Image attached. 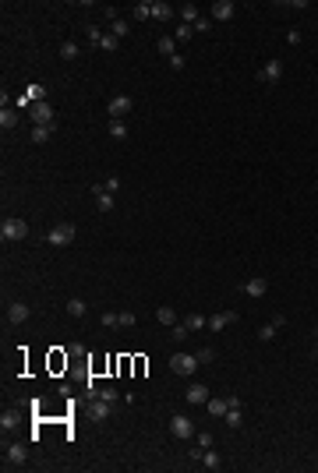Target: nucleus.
Returning <instances> with one entry per match:
<instances>
[{"instance_id": "1", "label": "nucleus", "mask_w": 318, "mask_h": 473, "mask_svg": "<svg viewBox=\"0 0 318 473\" xmlns=\"http://www.w3.org/2000/svg\"><path fill=\"white\" fill-rule=\"evenodd\" d=\"M170 371L180 375V378H191V375L198 371V357H195V353H173V357H170Z\"/></svg>"}, {"instance_id": "2", "label": "nucleus", "mask_w": 318, "mask_h": 473, "mask_svg": "<svg viewBox=\"0 0 318 473\" xmlns=\"http://www.w3.org/2000/svg\"><path fill=\"white\" fill-rule=\"evenodd\" d=\"M0 236L4 240H25L28 236V223L25 219H4L0 223Z\"/></svg>"}, {"instance_id": "3", "label": "nucleus", "mask_w": 318, "mask_h": 473, "mask_svg": "<svg viewBox=\"0 0 318 473\" xmlns=\"http://www.w3.org/2000/svg\"><path fill=\"white\" fill-rule=\"evenodd\" d=\"M46 240H50L53 247H68V244H75V226H71V223H57V226L46 233Z\"/></svg>"}, {"instance_id": "4", "label": "nucleus", "mask_w": 318, "mask_h": 473, "mask_svg": "<svg viewBox=\"0 0 318 473\" xmlns=\"http://www.w3.org/2000/svg\"><path fill=\"white\" fill-rule=\"evenodd\" d=\"M4 459H7V466H25L28 449H25L21 442H14V445H7V449H4Z\"/></svg>"}, {"instance_id": "5", "label": "nucleus", "mask_w": 318, "mask_h": 473, "mask_svg": "<svg viewBox=\"0 0 318 473\" xmlns=\"http://www.w3.org/2000/svg\"><path fill=\"white\" fill-rule=\"evenodd\" d=\"M170 431H173L177 438H191V434H195V424H191V417H184V413H177V417L170 420Z\"/></svg>"}, {"instance_id": "6", "label": "nucleus", "mask_w": 318, "mask_h": 473, "mask_svg": "<svg viewBox=\"0 0 318 473\" xmlns=\"http://www.w3.org/2000/svg\"><path fill=\"white\" fill-rule=\"evenodd\" d=\"M28 315H32V308H28V304H21V300H14V304L7 308V321H11V325H25Z\"/></svg>"}, {"instance_id": "7", "label": "nucleus", "mask_w": 318, "mask_h": 473, "mask_svg": "<svg viewBox=\"0 0 318 473\" xmlns=\"http://www.w3.org/2000/svg\"><path fill=\"white\" fill-rule=\"evenodd\" d=\"M131 106H135V103H131V95H113V99H110V117H113V120H120L124 113H131Z\"/></svg>"}, {"instance_id": "8", "label": "nucleus", "mask_w": 318, "mask_h": 473, "mask_svg": "<svg viewBox=\"0 0 318 473\" xmlns=\"http://www.w3.org/2000/svg\"><path fill=\"white\" fill-rule=\"evenodd\" d=\"M110 410H113V402H110V399H103V395H99V399L88 406V413H92V420H96V424L110 420Z\"/></svg>"}, {"instance_id": "9", "label": "nucleus", "mask_w": 318, "mask_h": 473, "mask_svg": "<svg viewBox=\"0 0 318 473\" xmlns=\"http://www.w3.org/2000/svg\"><path fill=\"white\" fill-rule=\"evenodd\" d=\"M258 78L269 81V85H276V81L283 78V64H279V60H269V64H265V67L258 71Z\"/></svg>"}, {"instance_id": "10", "label": "nucleus", "mask_w": 318, "mask_h": 473, "mask_svg": "<svg viewBox=\"0 0 318 473\" xmlns=\"http://www.w3.org/2000/svg\"><path fill=\"white\" fill-rule=\"evenodd\" d=\"M209 11H212V21H230L234 18V4L230 0H216Z\"/></svg>"}, {"instance_id": "11", "label": "nucleus", "mask_w": 318, "mask_h": 473, "mask_svg": "<svg viewBox=\"0 0 318 473\" xmlns=\"http://www.w3.org/2000/svg\"><path fill=\"white\" fill-rule=\"evenodd\" d=\"M32 124H53V106L50 103H36L32 106Z\"/></svg>"}, {"instance_id": "12", "label": "nucleus", "mask_w": 318, "mask_h": 473, "mask_svg": "<svg viewBox=\"0 0 318 473\" xmlns=\"http://www.w3.org/2000/svg\"><path fill=\"white\" fill-rule=\"evenodd\" d=\"M184 399H187V402H209V389H205L202 382H191L187 392H184Z\"/></svg>"}, {"instance_id": "13", "label": "nucleus", "mask_w": 318, "mask_h": 473, "mask_svg": "<svg viewBox=\"0 0 318 473\" xmlns=\"http://www.w3.org/2000/svg\"><path fill=\"white\" fill-rule=\"evenodd\" d=\"M230 427H240L244 424V413H240V399L237 395H230V410H227V417H223Z\"/></svg>"}, {"instance_id": "14", "label": "nucleus", "mask_w": 318, "mask_h": 473, "mask_svg": "<svg viewBox=\"0 0 318 473\" xmlns=\"http://www.w3.org/2000/svg\"><path fill=\"white\" fill-rule=\"evenodd\" d=\"M25 103H46V85H39V81H32L28 88H25Z\"/></svg>"}, {"instance_id": "15", "label": "nucleus", "mask_w": 318, "mask_h": 473, "mask_svg": "<svg viewBox=\"0 0 318 473\" xmlns=\"http://www.w3.org/2000/svg\"><path fill=\"white\" fill-rule=\"evenodd\" d=\"M265 290H269V283H265L262 276H251V279L244 283V293H247V297H262Z\"/></svg>"}, {"instance_id": "16", "label": "nucleus", "mask_w": 318, "mask_h": 473, "mask_svg": "<svg viewBox=\"0 0 318 473\" xmlns=\"http://www.w3.org/2000/svg\"><path fill=\"white\" fill-rule=\"evenodd\" d=\"M230 321H237V315H234V311H219V315L209 318V328H212V332H223Z\"/></svg>"}, {"instance_id": "17", "label": "nucleus", "mask_w": 318, "mask_h": 473, "mask_svg": "<svg viewBox=\"0 0 318 473\" xmlns=\"http://www.w3.org/2000/svg\"><path fill=\"white\" fill-rule=\"evenodd\" d=\"M50 138H53V124H36V127H32V142H36V145H46Z\"/></svg>"}, {"instance_id": "18", "label": "nucleus", "mask_w": 318, "mask_h": 473, "mask_svg": "<svg viewBox=\"0 0 318 473\" xmlns=\"http://www.w3.org/2000/svg\"><path fill=\"white\" fill-rule=\"evenodd\" d=\"M205 410H209L212 417H227V410H230V399H216V395H209Z\"/></svg>"}, {"instance_id": "19", "label": "nucleus", "mask_w": 318, "mask_h": 473, "mask_svg": "<svg viewBox=\"0 0 318 473\" xmlns=\"http://www.w3.org/2000/svg\"><path fill=\"white\" fill-rule=\"evenodd\" d=\"M106 14H110V32H113V36H117V39H124V36H128V28H131V25H128V21H124V18H117V14H113V11H106Z\"/></svg>"}, {"instance_id": "20", "label": "nucleus", "mask_w": 318, "mask_h": 473, "mask_svg": "<svg viewBox=\"0 0 318 473\" xmlns=\"http://www.w3.org/2000/svg\"><path fill=\"white\" fill-rule=\"evenodd\" d=\"M152 18H159V21H170V18H173V7H170L166 0H152Z\"/></svg>"}, {"instance_id": "21", "label": "nucleus", "mask_w": 318, "mask_h": 473, "mask_svg": "<svg viewBox=\"0 0 318 473\" xmlns=\"http://www.w3.org/2000/svg\"><path fill=\"white\" fill-rule=\"evenodd\" d=\"M156 50L163 53V57H173V53H177V43H173V36H159V39H156Z\"/></svg>"}, {"instance_id": "22", "label": "nucleus", "mask_w": 318, "mask_h": 473, "mask_svg": "<svg viewBox=\"0 0 318 473\" xmlns=\"http://www.w3.org/2000/svg\"><path fill=\"white\" fill-rule=\"evenodd\" d=\"M14 124H18V113H14V110H7V106H0V127H4V131H11Z\"/></svg>"}, {"instance_id": "23", "label": "nucleus", "mask_w": 318, "mask_h": 473, "mask_svg": "<svg viewBox=\"0 0 318 473\" xmlns=\"http://www.w3.org/2000/svg\"><path fill=\"white\" fill-rule=\"evenodd\" d=\"M156 321H163L166 328H173V325H177V315H173V308H166V304H163V308L156 311Z\"/></svg>"}, {"instance_id": "24", "label": "nucleus", "mask_w": 318, "mask_h": 473, "mask_svg": "<svg viewBox=\"0 0 318 473\" xmlns=\"http://www.w3.org/2000/svg\"><path fill=\"white\" fill-rule=\"evenodd\" d=\"M180 18H184V25H195L202 14H198V7H195V4H184V7H180Z\"/></svg>"}, {"instance_id": "25", "label": "nucleus", "mask_w": 318, "mask_h": 473, "mask_svg": "<svg viewBox=\"0 0 318 473\" xmlns=\"http://www.w3.org/2000/svg\"><path fill=\"white\" fill-rule=\"evenodd\" d=\"M120 46V39L113 36V32H103V39H99V50H106V53H113Z\"/></svg>"}, {"instance_id": "26", "label": "nucleus", "mask_w": 318, "mask_h": 473, "mask_svg": "<svg viewBox=\"0 0 318 473\" xmlns=\"http://www.w3.org/2000/svg\"><path fill=\"white\" fill-rule=\"evenodd\" d=\"M110 138L124 142V138H128V124H124V120H110Z\"/></svg>"}, {"instance_id": "27", "label": "nucleus", "mask_w": 318, "mask_h": 473, "mask_svg": "<svg viewBox=\"0 0 318 473\" xmlns=\"http://www.w3.org/2000/svg\"><path fill=\"white\" fill-rule=\"evenodd\" d=\"M96 209H99V212H110V209H113V194L96 191Z\"/></svg>"}, {"instance_id": "28", "label": "nucleus", "mask_w": 318, "mask_h": 473, "mask_svg": "<svg viewBox=\"0 0 318 473\" xmlns=\"http://www.w3.org/2000/svg\"><path fill=\"white\" fill-rule=\"evenodd\" d=\"M202 459H205V470H219V466H223L219 452H212V449H205V452H202Z\"/></svg>"}, {"instance_id": "29", "label": "nucleus", "mask_w": 318, "mask_h": 473, "mask_svg": "<svg viewBox=\"0 0 318 473\" xmlns=\"http://www.w3.org/2000/svg\"><path fill=\"white\" fill-rule=\"evenodd\" d=\"M145 18H152V4H149V0L135 4V21H145Z\"/></svg>"}, {"instance_id": "30", "label": "nucleus", "mask_w": 318, "mask_h": 473, "mask_svg": "<svg viewBox=\"0 0 318 473\" xmlns=\"http://www.w3.org/2000/svg\"><path fill=\"white\" fill-rule=\"evenodd\" d=\"M96 191H106V194H117V191H120V177H106V180H103V184H99Z\"/></svg>"}, {"instance_id": "31", "label": "nucleus", "mask_w": 318, "mask_h": 473, "mask_svg": "<svg viewBox=\"0 0 318 473\" xmlns=\"http://www.w3.org/2000/svg\"><path fill=\"white\" fill-rule=\"evenodd\" d=\"M0 427H4V431L18 427V413H14V410H4V413H0Z\"/></svg>"}, {"instance_id": "32", "label": "nucleus", "mask_w": 318, "mask_h": 473, "mask_svg": "<svg viewBox=\"0 0 318 473\" xmlns=\"http://www.w3.org/2000/svg\"><path fill=\"white\" fill-rule=\"evenodd\" d=\"M85 311H88V308H85V300H81V297H75V300H68V315H71V318H81Z\"/></svg>"}, {"instance_id": "33", "label": "nucleus", "mask_w": 318, "mask_h": 473, "mask_svg": "<svg viewBox=\"0 0 318 473\" xmlns=\"http://www.w3.org/2000/svg\"><path fill=\"white\" fill-rule=\"evenodd\" d=\"M184 325H187L191 332H198V328H205V325H209V318H202V315H187V318H184Z\"/></svg>"}, {"instance_id": "34", "label": "nucleus", "mask_w": 318, "mask_h": 473, "mask_svg": "<svg viewBox=\"0 0 318 473\" xmlns=\"http://www.w3.org/2000/svg\"><path fill=\"white\" fill-rule=\"evenodd\" d=\"M276 332H279V328L269 321V325H262V328H258V339H262V343H272V339H276Z\"/></svg>"}, {"instance_id": "35", "label": "nucleus", "mask_w": 318, "mask_h": 473, "mask_svg": "<svg viewBox=\"0 0 318 473\" xmlns=\"http://www.w3.org/2000/svg\"><path fill=\"white\" fill-rule=\"evenodd\" d=\"M170 335H173V343H184V339L191 335V328H187V325H173V328H170Z\"/></svg>"}, {"instance_id": "36", "label": "nucleus", "mask_w": 318, "mask_h": 473, "mask_svg": "<svg viewBox=\"0 0 318 473\" xmlns=\"http://www.w3.org/2000/svg\"><path fill=\"white\" fill-rule=\"evenodd\" d=\"M99 321H103V328H120V315H113V311H106Z\"/></svg>"}, {"instance_id": "37", "label": "nucleus", "mask_w": 318, "mask_h": 473, "mask_svg": "<svg viewBox=\"0 0 318 473\" xmlns=\"http://www.w3.org/2000/svg\"><path fill=\"white\" fill-rule=\"evenodd\" d=\"M60 57H64V60H75V57H78V43H64V46H60Z\"/></svg>"}, {"instance_id": "38", "label": "nucleus", "mask_w": 318, "mask_h": 473, "mask_svg": "<svg viewBox=\"0 0 318 473\" xmlns=\"http://www.w3.org/2000/svg\"><path fill=\"white\" fill-rule=\"evenodd\" d=\"M195 357H198V364H212V360H216V350H209V346H202V350H198Z\"/></svg>"}, {"instance_id": "39", "label": "nucleus", "mask_w": 318, "mask_h": 473, "mask_svg": "<svg viewBox=\"0 0 318 473\" xmlns=\"http://www.w3.org/2000/svg\"><path fill=\"white\" fill-rule=\"evenodd\" d=\"M191 28H195V32H209V28H212V18H198Z\"/></svg>"}, {"instance_id": "40", "label": "nucleus", "mask_w": 318, "mask_h": 473, "mask_svg": "<svg viewBox=\"0 0 318 473\" xmlns=\"http://www.w3.org/2000/svg\"><path fill=\"white\" fill-rule=\"evenodd\" d=\"M191 32H195V28H191V25H180V28H177V36H173V39H177V43H184V39H191Z\"/></svg>"}, {"instance_id": "41", "label": "nucleus", "mask_w": 318, "mask_h": 473, "mask_svg": "<svg viewBox=\"0 0 318 473\" xmlns=\"http://www.w3.org/2000/svg\"><path fill=\"white\" fill-rule=\"evenodd\" d=\"M135 325V315L131 311H120V328H131Z\"/></svg>"}, {"instance_id": "42", "label": "nucleus", "mask_w": 318, "mask_h": 473, "mask_svg": "<svg viewBox=\"0 0 318 473\" xmlns=\"http://www.w3.org/2000/svg\"><path fill=\"white\" fill-rule=\"evenodd\" d=\"M170 67H173V71H180V67H184V57H180V53H173V57H170Z\"/></svg>"}, {"instance_id": "43", "label": "nucleus", "mask_w": 318, "mask_h": 473, "mask_svg": "<svg viewBox=\"0 0 318 473\" xmlns=\"http://www.w3.org/2000/svg\"><path fill=\"white\" fill-rule=\"evenodd\" d=\"M99 395H103V399H110V402H117V389H99Z\"/></svg>"}, {"instance_id": "44", "label": "nucleus", "mask_w": 318, "mask_h": 473, "mask_svg": "<svg viewBox=\"0 0 318 473\" xmlns=\"http://www.w3.org/2000/svg\"><path fill=\"white\" fill-rule=\"evenodd\" d=\"M198 445L202 449H212V434H198Z\"/></svg>"}, {"instance_id": "45", "label": "nucleus", "mask_w": 318, "mask_h": 473, "mask_svg": "<svg viewBox=\"0 0 318 473\" xmlns=\"http://www.w3.org/2000/svg\"><path fill=\"white\" fill-rule=\"evenodd\" d=\"M315 343H318V328H315Z\"/></svg>"}]
</instances>
